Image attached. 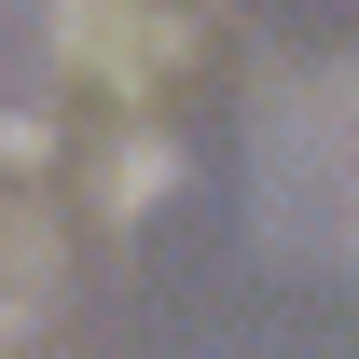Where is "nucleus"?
<instances>
[{
	"instance_id": "1",
	"label": "nucleus",
	"mask_w": 359,
	"mask_h": 359,
	"mask_svg": "<svg viewBox=\"0 0 359 359\" xmlns=\"http://www.w3.org/2000/svg\"><path fill=\"white\" fill-rule=\"evenodd\" d=\"M249 180H263V222L318 263H359V55H318L263 97L249 125Z\"/></svg>"
},
{
	"instance_id": "2",
	"label": "nucleus",
	"mask_w": 359,
	"mask_h": 359,
	"mask_svg": "<svg viewBox=\"0 0 359 359\" xmlns=\"http://www.w3.org/2000/svg\"><path fill=\"white\" fill-rule=\"evenodd\" d=\"M194 28H208V0H55V42L83 69H166Z\"/></svg>"
}]
</instances>
